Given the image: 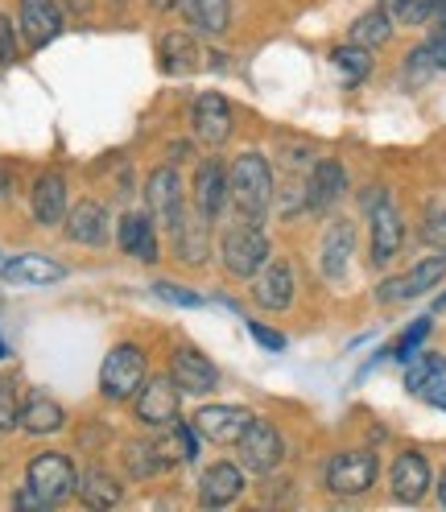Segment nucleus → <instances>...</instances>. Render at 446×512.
Listing matches in <instances>:
<instances>
[{
    "label": "nucleus",
    "mask_w": 446,
    "mask_h": 512,
    "mask_svg": "<svg viewBox=\"0 0 446 512\" xmlns=\"http://www.w3.org/2000/svg\"><path fill=\"white\" fill-rule=\"evenodd\" d=\"M228 203L236 207L240 223H261L273 203V170L261 153H240L228 170Z\"/></svg>",
    "instance_id": "nucleus-1"
},
{
    "label": "nucleus",
    "mask_w": 446,
    "mask_h": 512,
    "mask_svg": "<svg viewBox=\"0 0 446 512\" xmlns=\"http://www.w3.org/2000/svg\"><path fill=\"white\" fill-rule=\"evenodd\" d=\"M145 384V351L137 343H116L100 364V393L108 401H129Z\"/></svg>",
    "instance_id": "nucleus-2"
},
{
    "label": "nucleus",
    "mask_w": 446,
    "mask_h": 512,
    "mask_svg": "<svg viewBox=\"0 0 446 512\" xmlns=\"http://www.w3.org/2000/svg\"><path fill=\"white\" fill-rule=\"evenodd\" d=\"M219 256H223V269H228V273L257 277L269 265V240L261 232V223H236L232 232H223Z\"/></svg>",
    "instance_id": "nucleus-3"
},
{
    "label": "nucleus",
    "mask_w": 446,
    "mask_h": 512,
    "mask_svg": "<svg viewBox=\"0 0 446 512\" xmlns=\"http://www.w3.org/2000/svg\"><path fill=\"white\" fill-rule=\"evenodd\" d=\"M25 484L34 488L50 508H58V504H67L71 496H75V488H79V475H75V463L67 459V455H58V451H46V455H38L34 463H29V471H25Z\"/></svg>",
    "instance_id": "nucleus-4"
},
{
    "label": "nucleus",
    "mask_w": 446,
    "mask_h": 512,
    "mask_svg": "<svg viewBox=\"0 0 446 512\" xmlns=\"http://www.w3.org/2000/svg\"><path fill=\"white\" fill-rule=\"evenodd\" d=\"M133 409H137L141 426L166 430V426H174L182 418V389L174 384V376H153V380H145L137 389Z\"/></svg>",
    "instance_id": "nucleus-5"
},
{
    "label": "nucleus",
    "mask_w": 446,
    "mask_h": 512,
    "mask_svg": "<svg viewBox=\"0 0 446 512\" xmlns=\"http://www.w3.org/2000/svg\"><path fill=\"white\" fill-rule=\"evenodd\" d=\"M236 446H240V463H244L248 471H257V475L277 471L281 459H285V442H281L277 426H269L265 418H252Z\"/></svg>",
    "instance_id": "nucleus-6"
},
{
    "label": "nucleus",
    "mask_w": 446,
    "mask_h": 512,
    "mask_svg": "<svg viewBox=\"0 0 446 512\" xmlns=\"http://www.w3.org/2000/svg\"><path fill=\"white\" fill-rule=\"evenodd\" d=\"M376 467L372 451H343L327 463V488L335 496H364L376 484Z\"/></svg>",
    "instance_id": "nucleus-7"
},
{
    "label": "nucleus",
    "mask_w": 446,
    "mask_h": 512,
    "mask_svg": "<svg viewBox=\"0 0 446 512\" xmlns=\"http://www.w3.org/2000/svg\"><path fill=\"white\" fill-rule=\"evenodd\" d=\"M442 277H446V252L426 256V261H418L405 277H389V281L376 290V298H380V302H409V298H422V294L434 290Z\"/></svg>",
    "instance_id": "nucleus-8"
},
{
    "label": "nucleus",
    "mask_w": 446,
    "mask_h": 512,
    "mask_svg": "<svg viewBox=\"0 0 446 512\" xmlns=\"http://www.w3.org/2000/svg\"><path fill=\"white\" fill-rule=\"evenodd\" d=\"M170 376L182 393H195V397H207L219 389V368L203 356L199 347H178L170 356Z\"/></svg>",
    "instance_id": "nucleus-9"
},
{
    "label": "nucleus",
    "mask_w": 446,
    "mask_h": 512,
    "mask_svg": "<svg viewBox=\"0 0 446 512\" xmlns=\"http://www.w3.org/2000/svg\"><path fill=\"white\" fill-rule=\"evenodd\" d=\"M145 203L149 211L166 223V228H174V223L182 219L186 211V195H182V178L174 166H157L149 178H145Z\"/></svg>",
    "instance_id": "nucleus-10"
},
{
    "label": "nucleus",
    "mask_w": 446,
    "mask_h": 512,
    "mask_svg": "<svg viewBox=\"0 0 446 512\" xmlns=\"http://www.w3.org/2000/svg\"><path fill=\"white\" fill-rule=\"evenodd\" d=\"M17 29L29 50H42L62 34V9L54 0H21L17 5Z\"/></svg>",
    "instance_id": "nucleus-11"
},
{
    "label": "nucleus",
    "mask_w": 446,
    "mask_h": 512,
    "mask_svg": "<svg viewBox=\"0 0 446 512\" xmlns=\"http://www.w3.org/2000/svg\"><path fill=\"white\" fill-rule=\"evenodd\" d=\"M248 422H252V413L244 405H203L199 418H195L199 434L215 446H236L240 434L248 430Z\"/></svg>",
    "instance_id": "nucleus-12"
},
{
    "label": "nucleus",
    "mask_w": 446,
    "mask_h": 512,
    "mask_svg": "<svg viewBox=\"0 0 446 512\" xmlns=\"http://www.w3.org/2000/svg\"><path fill=\"white\" fill-rule=\"evenodd\" d=\"M190 120H195V137L203 145H223L232 137V104L215 91H203L195 108H190Z\"/></svg>",
    "instance_id": "nucleus-13"
},
{
    "label": "nucleus",
    "mask_w": 446,
    "mask_h": 512,
    "mask_svg": "<svg viewBox=\"0 0 446 512\" xmlns=\"http://www.w3.org/2000/svg\"><path fill=\"white\" fill-rule=\"evenodd\" d=\"M372 265H389L393 256L401 252V240H405V223H401V211L389 203V199H380L372 211Z\"/></svg>",
    "instance_id": "nucleus-14"
},
{
    "label": "nucleus",
    "mask_w": 446,
    "mask_h": 512,
    "mask_svg": "<svg viewBox=\"0 0 446 512\" xmlns=\"http://www.w3.org/2000/svg\"><path fill=\"white\" fill-rule=\"evenodd\" d=\"M240 492H244V467H236L228 459L211 463L203 471V479H199V500L207 508H228V504L240 500Z\"/></svg>",
    "instance_id": "nucleus-15"
},
{
    "label": "nucleus",
    "mask_w": 446,
    "mask_h": 512,
    "mask_svg": "<svg viewBox=\"0 0 446 512\" xmlns=\"http://www.w3.org/2000/svg\"><path fill=\"white\" fill-rule=\"evenodd\" d=\"M174 252L182 265H203L211 252V219H203L199 211H182V219L174 223Z\"/></svg>",
    "instance_id": "nucleus-16"
},
{
    "label": "nucleus",
    "mask_w": 446,
    "mask_h": 512,
    "mask_svg": "<svg viewBox=\"0 0 446 512\" xmlns=\"http://www.w3.org/2000/svg\"><path fill=\"white\" fill-rule=\"evenodd\" d=\"M223 207H228V170L223 162H203L195 170V211L215 223Z\"/></svg>",
    "instance_id": "nucleus-17"
},
{
    "label": "nucleus",
    "mask_w": 446,
    "mask_h": 512,
    "mask_svg": "<svg viewBox=\"0 0 446 512\" xmlns=\"http://www.w3.org/2000/svg\"><path fill=\"white\" fill-rule=\"evenodd\" d=\"M430 492V463L418 451H401L393 463V496L401 504H418Z\"/></svg>",
    "instance_id": "nucleus-18"
},
{
    "label": "nucleus",
    "mask_w": 446,
    "mask_h": 512,
    "mask_svg": "<svg viewBox=\"0 0 446 512\" xmlns=\"http://www.w3.org/2000/svg\"><path fill=\"white\" fill-rule=\"evenodd\" d=\"M29 207H34V219L42 223V228L62 223L67 219V178H62L58 170H46L34 182V199H29Z\"/></svg>",
    "instance_id": "nucleus-19"
},
{
    "label": "nucleus",
    "mask_w": 446,
    "mask_h": 512,
    "mask_svg": "<svg viewBox=\"0 0 446 512\" xmlns=\"http://www.w3.org/2000/svg\"><path fill=\"white\" fill-rule=\"evenodd\" d=\"M343 190H347V174L339 162H318L310 170V182H306V211H331L339 199H343Z\"/></svg>",
    "instance_id": "nucleus-20"
},
{
    "label": "nucleus",
    "mask_w": 446,
    "mask_h": 512,
    "mask_svg": "<svg viewBox=\"0 0 446 512\" xmlns=\"http://www.w3.org/2000/svg\"><path fill=\"white\" fill-rule=\"evenodd\" d=\"M116 240H120V252L137 256V261H145V265L162 256V248H157V228H153V219L141 215V211H124Z\"/></svg>",
    "instance_id": "nucleus-21"
},
{
    "label": "nucleus",
    "mask_w": 446,
    "mask_h": 512,
    "mask_svg": "<svg viewBox=\"0 0 446 512\" xmlns=\"http://www.w3.org/2000/svg\"><path fill=\"white\" fill-rule=\"evenodd\" d=\"M0 277H5L9 285H29V290H38V285H54L67 277V269H62L58 261H50V256H17V261H5V269H0Z\"/></svg>",
    "instance_id": "nucleus-22"
},
{
    "label": "nucleus",
    "mask_w": 446,
    "mask_h": 512,
    "mask_svg": "<svg viewBox=\"0 0 446 512\" xmlns=\"http://www.w3.org/2000/svg\"><path fill=\"white\" fill-rule=\"evenodd\" d=\"M252 298H257L265 310H285L294 302V269L285 261H273L257 273V285H252Z\"/></svg>",
    "instance_id": "nucleus-23"
},
{
    "label": "nucleus",
    "mask_w": 446,
    "mask_h": 512,
    "mask_svg": "<svg viewBox=\"0 0 446 512\" xmlns=\"http://www.w3.org/2000/svg\"><path fill=\"white\" fill-rule=\"evenodd\" d=\"M352 252H356V228L347 219H335L327 228V236H323V277L327 281H343Z\"/></svg>",
    "instance_id": "nucleus-24"
},
{
    "label": "nucleus",
    "mask_w": 446,
    "mask_h": 512,
    "mask_svg": "<svg viewBox=\"0 0 446 512\" xmlns=\"http://www.w3.org/2000/svg\"><path fill=\"white\" fill-rule=\"evenodd\" d=\"M199 42H195V29H182V34H166L162 46H157V62H162V71L166 75H190V71H199Z\"/></svg>",
    "instance_id": "nucleus-25"
},
{
    "label": "nucleus",
    "mask_w": 446,
    "mask_h": 512,
    "mask_svg": "<svg viewBox=\"0 0 446 512\" xmlns=\"http://www.w3.org/2000/svg\"><path fill=\"white\" fill-rule=\"evenodd\" d=\"M62 422H67V413H62V405L54 397H46L42 389L25 393V401H21V430L25 434H54V430H62Z\"/></svg>",
    "instance_id": "nucleus-26"
},
{
    "label": "nucleus",
    "mask_w": 446,
    "mask_h": 512,
    "mask_svg": "<svg viewBox=\"0 0 446 512\" xmlns=\"http://www.w3.org/2000/svg\"><path fill=\"white\" fill-rule=\"evenodd\" d=\"M75 496H79L87 508H116V504L124 500V484H120L112 471H104V467H87V471L79 475Z\"/></svg>",
    "instance_id": "nucleus-27"
},
{
    "label": "nucleus",
    "mask_w": 446,
    "mask_h": 512,
    "mask_svg": "<svg viewBox=\"0 0 446 512\" xmlns=\"http://www.w3.org/2000/svg\"><path fill=\"white\" fill-rule=\"evenodd\" d=\"M67 236L75 244H104L108 240V207L104 203H79L71 215H67Z\"/></svg>",
    "instance_id": "nucleus-28"
},
{
    "label": "nucleus",
    "mask_w": 446,
    "mask_h": 512,
    "mask_svg": "<svg viewBox=\"0 0 446 512\" xmlns=\"http://www.w3.org/2000/svg\"><path fill=\"white\" fill-rule=\"evenodd\" d=\"M178 5H182V17L190 21L195 34H223L232 21L228 0H178Z\"/></svg>",
    "instance_id": "nucleus-29"
},
{
    "label": "nucleus",
    "mask_w": 446,
    "mask_h": 512,
    "mask_svg": "<svg viewBox=\"0 0 446 512\" xmlns=\"http://www.w3.org/2000/svg\"><path fill=\"white\" fill-rule=\"evenodd\" d=\"M124 463H129V475L133 479H153L157 471H170L174 467V455L162 446V438H153V442H129Z\"/></svg>",
    "instance_id": "nucleus-30"
},
{
    "label": "nucleus",
    "mask_w": 446,
    "mask_h": 512,
    "mask_svg": "<svg viewBox=\"0 0 446 512\" xmlns=\"http://www.w3.org/2000/svg\"><path fill=\"white\" fill-rule=\"evenodd\" d=\"M442 67H446V25H438L434 38L409 54L405 75H409V83H422V79H430V75L442 71Z\"/></svg>",
    "instance_id": "nucleus-31"
},
{
    "label": "nucleus",
    "mask_w": 446,
    "mask_h": 512,
    "mask_svg": "<svg viewBox=\"0 0 446 512\" xmlns=\"http://www.w3.org/2000/svg\"><path fill=\"white\" fill-rule=\"evenodd\" d=\"M393 38V17L385 9H376V13H364L356 25H352V42L364 46V50H376V46H385Z\"/></svg>",
    "instance_id": "nucleus-32"
},
{
    "label": "nucleus",
    "mask_w": 446,
    "mask_h": 512,
    "mask_svg": "<svg viewBox=\"0 0 446 512\" xmlns=\"http://www.w3.org/2000/svg\"><path fill=\"white\" fill-rule=\"evenodd\" d=\"M331 58H335V67L343 71V83L347 87H356V83H364L372 75V54L364 46H356V42L352 46H339Z\"/></svg>",
    "instance_id": "nucleus-33"
},
{
    "label": "nucleus",
    "mask_w": 446,
    "mask_h": 512,
    "mask_svg": "<svg viewBox=\"0 0 446 512\" xmlns=\"http://www.w3.org/2000/svg\"><path fill=\"white\" fill-rule=\"evenodd\" d=\"M442 5L446 0H385V13L401 25H422V21H434Z\"/></svg>",
    "instance_id": "nucleus-34"
},
{
    "label": "nucleus",
    "mask_w": 446,
    "mask_h": 512,
    "mask_svg": "<svg viewBox=\"0 0 446 512\" xmlns=\"http://www.w3.org/2000/svg\"><path fill=\"white\" fill-rule=\"evenodd\" d=\"M21 426V397H17V380L0 376V434H9Z\"/></svg>",
    "instance_id": "nucleus-35"
},
{
    "label": "nucleus",
    "mask_w": 446,
    "mask_h": 512,
    "mask_svg": "<svg viewBox=\"0 0 446 512\" xmlns=\"http://www.w3.org/2000/svg\"><path fill=\"white\" fill-rule=\"evenodd\" d=\"M442 368H446V356H434V351H426L422 360L413 356V360H409V372H405V389H409V393H418L422 384H426L434 372H442Z\"/></svg>",
    "instance_id": "nucleus-36"
},
{
    "label": "nucleus",
    "mask_w": 446,
    "mask_h": 512,
    "mask_svg": "<svg viewBox=\"0 0 446 512\" xmlns=\"http://www.w3.org/2000/svg\"><path fill=\"white\" fill-rule=\"evenodd\" d=\"M430 327H434V323H430V318H418V323H413V327H405V331H401V339L393 343V356L409 364L413 356H418V347L426 343V335H430Z\"/></svg>",
    "instance_id": "nucleus-37"
},
{
    "label": "nucleus",
    "mask_w": 446,
    "mask_h": 512,
    "mask_svg": "<svg viewBox=\"0 0 446 512\" xmlns=\"http://www.w3.org/2000/svg\"><path fill=\"white\" fill-rule=\"evenodd\" d=\"M422 240L438 252H446V203H430L426 223H422Z\"/></svg>",
    "instance_id": "nucleus-38"
},
{
    "label": "nucleus",
    "mask_w": 446,
    "mask_h": 512,
    "mask_svg": "<svg viewBox=\"0 0 446 512\" xmlns=\"http://www.w3.org/2000/svg\"><path fill=\"white\" fill-rule=\"evenodd\" d=\"M153 294H157V298H162V302L186 306V310H195V306H203V298H199L195 290H182V285H174V281H153Z\"/></svg>",
    "instance_id": "nucleus-39"
},
{
    "label": "nucleus",
    "mask_w": 446,
    "mask_h": 512,
    "mask_svg": "<svg viewBox=\"0 0 446 512\" xmlns=\"http://www.w3.org/2000/svg\"><path fill=\"white\" fill-rule=\"evenodd\" d=\"M418 397H422V401H430L434 409H446V368H442V372H434V376L422 384Z\"/></svg>",
    "instance_id": "nucleus-40"
},
{
    "label": "nucleus",
    "mask_w": 446,
    "mask_h": 512,
    "mask_svg": "<svg viewBox=\"0 0 446 512\" xmlns=\"http://www.w3.org/2000/svg\"><path fill=\"white\" fill-rule=\"evenodd\" d=\"M13 58H17V29L5 13H0V67H9Z\"/></svg>",
    "instance_id": "nucleus-41"
},
{
    "label": "nucleus",
    "mask_w": 446,
    "mask_h": 512,
    "mask_svg": "<svg viewBox=\"0 0 446 512\" xmlns=\"http://www.w3.org/2000/svg\"><path fill=\"white\" fill-rule=\"evenodd\" d=\"M248 335L257 339L265 351H285V335L273 331V327H265V323H248Z\"/></svg>",
    "instance_id": "nucleus-42"
},
{
    "label": "nucleus",
    "mask_w": 446,
    "mask_h": 512,
    "mask_svg": "<svg viewBox=\"0 0 446 512\" xmlns=\"http://www.w3.org/2000/svg\"><path fill=\"white\" fill-rule=\"evenodd\" d=\"M13 508H25V512H42V508H50V504H46V500H42V496H38L34 488L25 484V488H21L17 496H13Z\"/></svg>",
    "instance_id": "nucleus-43"
},
{
    "label": "nucleus",
    "mask_w": 446,
    "mask_h": 512,
    "mask_svg": "<svg viewBox=\"0 0 446 512\" xmlns=\"http://www.w3.org/2000/svg\"><path fill=\"white\" fill-rule=\"evenodd\" d=\"M182 157H186V141H174L170 145V162H182Z\"/></svg>",
    "instance_id": "nucleus-44"
},
{
    "label": "nucleus",
    "mask_w": 446,
    "mask_h": 512,
    "mask_svg": "<svg viewBox=\"0 0 446 512\" xmlns=\"http://www.w3.org/2000/svg\"><path fill=\"white\" fill-rule=\"evenodd\" d=\"M178 0H149V9H157V13H166V9H174Z\"/></svg>",
    "instance_id": "nucleus-45"
},
{
    "label": "nucleus",
    "mask_w": 446,
    "mask_h": 512,
    "mask_svg": "<svg viewBox=\"0 0 446 512\" xmlns=\"http://www.w3.org/2000/svg\"><path fill=\"white\" fill-rule=\"evenodd\" d=\"M5 190H9V166L0 162V195H5Z\"/></svg>",
    "instance_id": "nucleus-46"
},
{
    "label": "nucleus",
    "mask_w": 446,
    "mask_h": 512,
    "mask_svg": "<svg viewBox=\"0 0 446 512\" xmlns=\"http://www.w3.org/2000/svg\"><path fill=\"white\" fill-rule=\"evenodd\" d=\"M438 500H442V508H446V471H442V479H438Z\"/></svg>",
    "instance_id": "nucleus-47"
},
{
    "label": "nucleus",
    "mask_w": 446,
    "mask_h": 512,
    "mask_svg": "<svg viewBox=\"0 0 446 512\" xmlns=\"http://www.w3.org/2000/svg\"><path fill=\"white\" fill-rule=\"evenodd\" d=\"M5 356H9V343H5V339H0V360H5Z\"/></svg>",
    "instance_id": "nucleus-48"
},
{
    "label": "nucleus",
    "mask_w": 446,
    "mask_h": 512,
    "mask_svg": "<svg viewBox=\"0 0 446 512\" xmlns=\"http://www.w3.org/2000/svg\"><path fill=\"white\" fill-rule=\"evenodd\" d=\"M442 306H446V294H442V298H438V310H442Z\"/></svg>",
    "instance_id": "nucleus-49"
}]
</instances>
